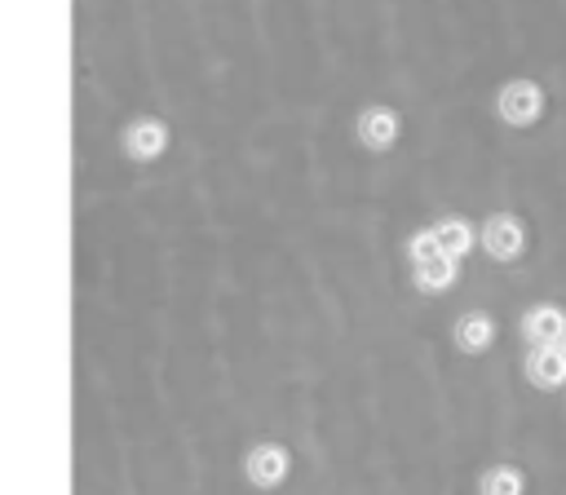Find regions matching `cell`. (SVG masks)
<instances>
[{"label":"cell","instance_id":"6da1fadb","mask_svg":"<svg viewBox=\"0 0 566 495\" xmlns=\"http://www.w3.org/2000/svg\"><path fill=\"white\" fill-rule=\"evenodd\" d=\"M544 106H548V97H544L539 80H531V75H513L495 88V119L509 128H535L544 119Z\"/></svg>","mask_w":566,"mask_h":495},{"label":"cell","instance_id":"7a4b0ae2","mask_svg":"<svg viewBox=\"0 0 566 495\" xmlns=\"http://www.w3.org/2000/svg\"><path fill=\"white\" fill-rule=\"evenodd\" d=\"M478 243H482V252H486L491 261L509 265V261H517V256L526 252V225H522L517 212H491V217L478 225Z\"/></svg>","mask_w":566,"mask_h":495},{"label":"cell","instance_id":"3957f363","mask_svg":"<svg viewBox=\"0 0 566 495\" xmlns=\"http://www.w3.org/2000/svg\"><path fill=\"white\" fill-rule=\"evenodd\" d=\"M522 376H526V385H531V389H539V393L562 389V385H566V345H562V340L526 345Z\"/></svg>","mask_w":566,"mask_h":495},{"label":"cell","instance_id":"277c9868","mask_svg":"<svg viewBox=\"0 0 566 495\" xmlns=\"http://www.w3.org/2000/svg\"><path fill=\"white\" fill-rule=\"evenodd\" d=\"M287 473H292V455H287L283 442H256V446L243 455V477H248L252 486H261V491L283 486Z\"/></svg>","mask_w":566,"mask_h":495},{"label":"cell","instance_id":"5b68a950","mask_svg":"<svg viewBox=\"0 0 566 495\" xmlns=\"http://www.w3.org/2000/svg\"><path fill=\"white\" fill-rule=\"evenodd\" d=\"M398 133H402L398 110H394V106H380V102L363 106L358 119H354V137H358V146H367V150H376V155L389 150V146L398 141Z\"/></svg>","mask_w":566,"mask_h":495},{"label":"cell","instance_id":"8992f818","mask_svg":"<svg viewBox=\"0 0 566 495\" xmlns=\"http://www.w3.org/2000/svg\"><path fill=\"white\" fill-rule=\"evenodd\" d=\"M119 146H124V155H128L133 164H150V159L164 155V146H168V128H164V119L142 115V119H133V124L119 133Z\"/></svg>","mask_w":566,"mask_h":495},{"label":"cell","instance_id":"52a82bcc","mask_svg":"<svg viewBox=\"0 0 566 495\" xmlns=\"http://www.w3.org/2000/svg\"><path fill=\"white\" fill-rule=\"evenodd\" d=\"M495 336H500V327H495V318H491L486 309H464V314L451 323V340H455V349L469 354V358L486 354V349L495 345Z\"/></svg>","mask_w":566,"mask_h":495},{"label":"cell","instance_id":"ba28073f","mask_svg":"<svg viewBox=\"0 0 566 495\" xmlns=\"http://www.w3.org/2000/svg\"><path fill=\"white\" fill-rule=\"evenodd\" d=\"M517 336L526 345H544V340H562L566 336V309L557 301H539L517 318Z\"/></svg>","mask_w":566,"mask_h":495},{"label":"cell","instance_id":"9c48e42d","mask_svg":"<svg viewBox=\"0 0 566 495\" xmlns=\"http://www.w3.org/2000/svg\"><path fill=\"white\" fill-rule=\"evenodd\" d=\"M455 278H460V261L447 256V252H433V256H424V261H411V283H416L424 296L451 292Z\"/></svg>","mask_w":566,"mask_h":495},{"label":"cell","instance_id":"30bf717a","mask_svg":"<svg viewBox=\"0 0 566 495\" xmlns=\"http://www.w3.org/2000/svg\"><path fill=\"white\" fill-rule=\"evenodd\" d=\"M429 230H433L438 247H442L447 256H455V261H464V256L473 252V243H478V230H473L464 217H455V212H451V217H438Z\"/></svg>","mask_w":566,"mask_h":495},{"label":"cell","instance_id":"8fae6325","mask_svg":"<svg viewBox=\"0 0 566 495\" xmlns=\"http://www.w3.org/2000/svg\"><path fill=\"white\" fill-rule=\"evenodd\" d=\"M478 495H526V468L522 464H486L478 473Z\"/></svg>","mask_w":566,"mask_h":495},{"label":"cell","instance_id":"7c38bea8","mask_svg":"<svg viewBox=\"0 0 566 495\" xmlns=\"http://www.w3.org/2000/svg\"><path fill=\"white\" fill-rule=\"evenodd\" d=\"M433 252H442L438 247V239H433V230L424 225V230H416L411 239H407V261H424V256H433Z\"/></svg>","mask_w":566,"mask_h":495},{"label":"cell","instance_id":"4fadbf2b","mask_svg":"<svg viewBox=\"0 0 566 495\" xmlns=\"http://www.w3.org/2000/svg\"><path fill=\"white\" fill-rule=\"evenodd\" d=\"M562 345H566V336H562Z\"/></svg>","mask_w":566,"mask_h":495}]
</instances>
